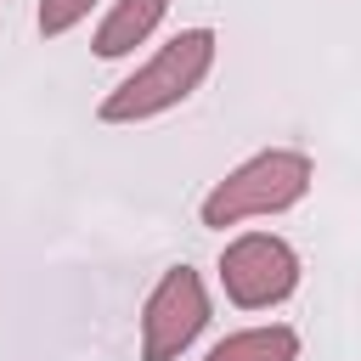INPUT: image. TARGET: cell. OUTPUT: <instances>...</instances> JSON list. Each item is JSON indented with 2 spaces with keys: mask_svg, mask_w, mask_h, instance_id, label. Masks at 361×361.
I'll list each match as a JSON object with an SVG mask.
<instances>
[{
  "mask_svg": "<svg viewBox=\"0 0 361 361\" xmlns=\"http://www.w3.org/2000/svg\"><path fill=\"white\" fill-rule=\"evenodd\" d=\"M214 68V28H180L169 45H158L152 62H141L118 90L102 96V124H141L169 107H180Z\"/></svg>",
  "mask_w": 361,
  "mask_h": 361,
  "instance_id": "cell-1",
  "label": "cell"
},
{
  "mask_svg": "<svg viewBox=\"0 0 361 361\" xmlns=\"http://www.w3.org/2000/svg\"><path fill=\"white\" fill-rule=\"evenodd\" d=\"M310 180H316V164H310L305 152H293V147H271V152L243 158L226 180H214L197 214H203V226L226 231V226H237V220L293 209V203L310 192Z\"/></svg>",
  "mask_w": 361,
  "mask_h": 361,
  "instance_id": "cell-2",
  "label": "cell"
},
{
  "mask_svg": "<svg viewBox=\"0 0 361 361\" xmlns=\"http://www.w3.org/2000/svg\"><path fill=\"white\" fill-rule=\"evenodd\" d=\"M220 288L237 310H271L299 288V254L293 243L271 231H243L220 254Z\"/></svg>",
  "mask_w": 361,
  "mask_h": 361,
  "instance_id": "cell-3",
  "label": "cell"
},
{
  "mask_svg": "<svg viewBox=\"0 0 361 361\" xmlns=\"http://www.w3.org/2000/svg\"><path fill=\"white\" fill-rule=\"evenodd\" d=\"M209 327V293L192 265H169L141 305V361H175Z\"/></svg>",
  "mask_w": 361,
  "mask_h": 361,
  "instance_id": "cell-4",
  "label": "cell"
},
{
  "mask_svg": "<svg viewBox=\"0 0 361 361\" xmlns=\"http://www.w3.org/2000/svg\"><path fill=\"white\" fill-rule=\"evenodd\" d=\"M164 11H169V0H118L107 17H102V28H96V56H130L135 45H147L152 39V28L164 23Z\"/></svg>",
  "mask_w": 361,
  "mask_h": 361,
  "instance_id": "cell-5",
  "label": "cell"
},
{
  "mask_svg": "<svg viewBox=\"0 0 361 361\" xmlns=\"http://www.w3.org/2000/svg\"><path fill=\"white\" fill-rule=\"evenodd\" d=\"M203 361H299V333L271 322V327H243V333H226Z\"/></svg>",
  "mask_w": 361,
  "mask_h": 361,
  "instance_id": "cell-6",
  "label": "cell"
},
{
  "mask_svg": "<svg viewBox=\"0 0 361 361\" xmlns=\"http://www.w3.org/2000/svg\"><path fill=\"white\" fill-rule=\"evenodd\" d=\"M90 6H96V0H39V34H45V39L68 34L73 23L90 17Z\"/></svg>",
  "mask_w": 361,
  "mask_h": 361,
  "instance_id": "cell-7",
  "label": "cell"
}]
</instances>
